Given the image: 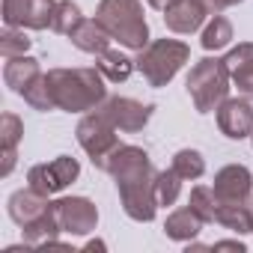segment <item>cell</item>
<instances>
[{"label":"cell","mask_w":253,"mask_h":253,"mask_svg":"<svg viewBox=\"0 0 253 253\" xmlns=\"http://www.w3.org/2000/svg\"><path fill=\"white\" fill-rule=\"evenodd\" d=\"M84 250H104V241H86Z\"/></svg>","instance_id":"obj_32"},{"label":"cell","mask_w":253,"mask_h":253,"mask_svg":"<svg viewBox=\"0 0 253 253\" xmlns=\"http://www.w3.org/2000/svg\"><path fill=\"white\" fill-rule=\"evenodd\" d=\"M188 57H191V48L185 42L158 39V42H149L137 54V69L149 81V86H167L179 75V69L188 63Z\"/></svg>","instance_id":"obj_5"},{"label":"cell","mask_w":253,"mask_h":253,"mask_svg":"<svg viewBox=\"0 0 253 253\" xmlns=\"http://www.w3.org/2000/svg\"><path fill=\"white\" fill-rule=\"evenodd\" d=\"M250 211H253V200H250Z\"/></svg>","instance_id":"obj_33"},{"label":"cell","mask_w":253,"mask_h":253,"mask_svg":"<svg viewBox=\"0 0 253 253\" xmlns=\"http://www.w3.org/2000/svg\"><path fill=\"white\" fill-rule=\"evenodd\" d=\"M203 48L206 51H220V48H226L229 42H232V24L223 18V15H217L214 12V18L209 21V27L203 30Z\"/></svg>","instance_id":"obj_22"},{"label":"cell","mask_w":253,"mask_h":253,"mask_svg":"<svg viewBox=\"0 0 253 253\" xmlns=\"http://www.w3.org/2000/svg\"><path fill=\"white\" fill-rule=\"evenodd\" d=\"M95 18L110 33V39L125 48L143 51L149 45V24L143 18L140 0H101L95 9Z\"/></svg>","instance_id":"obj_3"},{"label":"cell","mask_w":253,"mask_h":253,"mask_svg":"<svg viewBox=\"0 0 253 253\" xmlns=\"http://www.w3.org/2000/svg\"><path fill=\"white\" fill-rule=\"evenodd\" d=\"M101 170L116 179V191H119L125 214L131 220H140V223L155 220V211H158V197H155L158 170L152 167L149 155L140 146H122L119 143L104 158Z\"/></svg>","instance_id":"obj_1"},{"label":"cell","mask_w":253,"mask_h":253,"mask_svg":"<svg viewBox=\"0 0 253 253\" xmlns=\"http://www.w3.org/2000/svg\"><path fill=\"white\" fill-rule=\"evenodd\" d=\"M203 226H206V220H203L191 206H185V209H176V211L167 217L164 232H167V238H173V241H194V238L203 232Z\"/></svg>","instance_id":"obj_19"},{"label":"cell","mask_w":253,"mask_h":253,"mask_svg":"<svg viewBox=\"0 0 253 253\" xmlns=\"http://www.w3.org/2000/svg\"><path fill=\"white\" fill-rule=\"evenodd\" d=\"M78 176H81V164H78L75 158H69V155H60V158H54L51 164H36V167H30V170H27V185H30L33 191L51 197V194L69 188Z\"/></svg>","instance_id":"obj_7"},{"label":"cell","mask_w":253,"mask_h":253,"mask_svg":"<svg viewBox=\"0 0 253 253\" xmlns=\"http://www.w3.org/2000/svg\"><path fill=\"white\" fill-rule=\"evenodd\" d=\"M72 45L78 48V51H86V54H104L107 48H110V33L98 24V18H84L75 30H72Z\"/></svg>","instance_id":"obj_16"},{"label":"cell","mask_w":253,"mask_h":253,"mask_svg":"<svg viewBox=\"0 0 253 253\" xmlns=\"http://www.w3.org/2000/svg\"><path fill=\"white\" fill-rule=\"evenodd\" d=\"M21 137H24V122L15 113L0 116V140H3V152H18Z\"/></svg>","instance_id":"obj_28"},{"label":"cell","mask_w":253,"mask_h":253,"mask_svg":"<svg viewBox=\"0 0 253 253\" xmlns=\"http://www.w3.org/2000/svg\"><path fill=\"white\" fill-rule=\"evenodd\" d=\"M209 15L211 12L203 0H176L170 9H164V24L173 33H194L203 27V21Z\"/></svg>","instance_id":"obj_13"},{"label":"cell","mask_w":253,"mask_h":253,"mask_svg":"<svg viewBox=\"0 0 253 253\" xmlns=\"http://www.w3.org/2000/svg\"><path fill=\"white\" fill-rule=\"evenodd\" d=\"M57 0H3V24L6 27H51V12Z\"/></svg>","instance_id":"obj_10"},{"label":"cell","mask_w":253,"mask_h":253,"mask_svg":"<svg viewBox=\"0 0 253 253\" xmlns=\"http://www.w3.org/2000/svg\"><path fill=\"white\" fill-rule=\"evenodd\" d=\"M229 81L232 78H229L226 63L206 57V60L194 63V69L188 72L185 86H188V95H191L194 107L200 113H211L229 98Z\"/></svg>","instance_id":"obj_4"},{"label":"cell","mask_w":253,"mask_h":253,"mask_svg":"<svg viewBox=\"0 0 253 253\" xmlns=\"http://www.w3.org/2000/svg\"><path fill=\"white\" fill-rule=\"evenodd\" d=\"M146 3L152 6V9H158V12H164V9H170L176 0H146Z\"/></svg>","instance_id":"obj_31"},{"label":"cell","mask_w":253,"mask_h":253,"mask_svg":"<svg viewBox=\"0 0 253 253\" xmlns=\"http://www.w3.org/2000/svg\"><path fill=\"white\" fill-rule=\"evenodd\" d=\"M45 78L60 110L89 113L107 98L104 75L98 69H51Z\"/></svg>","instance_id":"obj_2"},{"label":"cell","mask_w":253,"mask_h":253,"mask_svg":"<svg viewBox=\"0 0 253 253\" xmlns=\"http://www.w3.org/2000/svg\"><path fill=\"white\" fill-rule=\"evenodd\" d=\"M250 140H253V134H250Z\"/></svg>","instance_id":"obj_34"},{"label":"cell","mask_w":253,"mask_h":253,"mask_svg":"<svg viewBox=\"0 0 253 253\" xmlns=\"http://www.w3.org/2000/svg\"><path fill=\"white\" fill-rule=\"evenodd\" d=\"M95 69L104 75V81H110V84H122V81H128L131 72L137 69V60H131V57H125V54L107 48L104 54H98Z\"/></svg>","instance_id":"obj_20"},{"label":"cell","mask_w":253,"mask_h":253,"mask_svg":"<svg viewBox=\"0 0 253 253\" xmlns=\"http://www.w3.org/2000/svg\"><path fill=\"white\" fill-rule=\"evenodd\" d=\"M51 206H54V203H51L45 194H39V191H33V188L27 185V188L15 191V194L9 197V217H12L18 226H27V223H33V220H39Z\"/></svg>","instance_id":"obj_14"},{"label":"cell","mask_w":253,"mask_h":253,"mask_svg":"<svg viewBox=\"0 0 253 253\" xmlns=\"http://www.w3.org/2000/svg\"><path fill=\"white\" fill-rule=\"evenodd\" d=\"M78 143H81V149L92 158V164L101 170V164H104V158L119 146V137H116V125L107 119V113L101 110V107H95V110H89L81 122H78Z\"/></svg>","instance_id":"obj_6"},{"label":"cell","mask_w":253,"mask_h":253,"mask_svg":"<svg viewBox=\"0 0 253 253\" xmlns=\"http://www.w3.org/2000/svg\"><path fill=\"white\" fill-rule=\"evenodd\" d=\"M188 206L206 220V223H214V206H217V197H214V188H206V185H197L188 197Z\"/></svg>","instance_id":"obj_27"},{"label":"cell","mask_w":253,"mask_h":253,"mask_svg":"<svg viewBox=\"0 0 253 253\" xmlns=\"http://www.w3.org/2000/svg\"><path fill=\"white\" fill-rule=\"evenodd\" d=\"M98 107L107 113V119L116 125L119 131H128V134L143 131L146 122L152 119V110H155L152 104H143V101L128 98V95H110V98H104Z\"/></svg>","instance_id":"obj_8"},{"label":"cell","mask_w":253,"mask_h":253,"mask_svg":"<svg viewBox=\"0 0 253 253\" xmlns=\"http://www.w3.org/2000/svg\"><path fill=\"white\" fill-rule=\"evenodd\" d=\"M211 250H238V253H244L247 247H244V241L229 238V241H214V244H211Z\"/></svg>","instance_id":"obj_29"},{"label":"cell","mask_w":253,"mask_h":253,"mask_svg":"<svg viewBox=\"0 0 253 253\" xmlns=\"http://www.w3.org/2000/svg\"><path fill=\"white\" fill-rule=\"evenodd\" d=\"M217 197V194H214ZM214 223L244 235V232H253V211H250V203H226V200H217L214 206Z\"/></svg>","instance_id":"obj_17"},{"label":"cell","mask_w":253,"mask_h":253,"mask_svg":"<svg viewBox=\"0 0 253 253\" xmlns=\"http://www.w3.org/2000/svg\"><path fill=\"white\" fill-rule=\"evenodd\" d=\"M182 176L170 167V170H161L158 173V179H155V197H158V206H173L176 200H179V191H182Z\"/></svg>","instance_id":"obj_23"},{"label":"cell","mask_w":253,"mask_h":253,"mask_svg":"<svg viewBox=\"0 0 253 253\" xmlns=\"http://www.w3.org/2000/svg\"><path fill=\"white\" fill-rule=\"evenodd\" d=\"M84 21L81 15V6L72 3V0H60L54 3V12H51V30L54 33H63V36H72V30Z\"/></svg>","instance_id":"obj_21"},{"label":"cell","mask_w":253,"mask_h":253,"mask_svg":"<svg viewBox=\"0 0 253 253\" xmlns=\"http://www.w3.org/2000/svg\"><path fill=\"white\" fill-rule=\"evenodd\" d=\"M214 194L226 203H250L253 200V173L244 164H226L214 173Z\"/></svg>","instance_id":"obj_12"},{"label":"cell","mask_w":253,"mask_h":253,"mask_svg":"<svg viewBox=\"0 0 253 253\" xmlns=\"http://www.w3.org/2000/svg\"><path fill=\"white\" fill-rule=\"evenodd\" d=\"M42 75V69H39V60H33V57H12V60H6V66H3V81H6V86L12 89V92H24L36 78Z\"/></svg>","instance_id":"obj_18"},{"label":"cell","mask_w":253,"mask_h":253,"mask_svg":"<svg viewBox=\"0 0 253 253\" xmlns=\"http://www.w3.org/2000/svg\"><path fill=\"white\" fill-rule=\"evenodd\" d=\"M203 3L209 6V12H220V9H226V6H235V3H241V0H203Z\"/></svg>","instance_id":"obj_30"},{"label":"cell","mask_w":253,"mask_h":253,"mask_svg":"<svg viewBox=\"0 0 253 253\" xmlns=\"http://www.w3.org/2000/svg\"><path fill=\"white\" fill-rule=\"evenodd\" d=\"M217 128L229 140H244L253 134V104L250 98H226L217 107Z\"/></svg>","instance_id":"obj_11"},{"label":"cell","mask_w":253,"mask_h":253,"mask_svg":"<svg viewBox=\"0 0 253 253\" xmlns=\"http://www.w3.org/2000/svg\"><path fill=\"white\" fill-rule=\"evenodd\" d=\"M54 206H57L60 229L69 232V235H89L98 223V209L86 197H63Z\"/></svg>","instance_id":"obj_9"},{"label":"cell","mask_w":253,"mask_h":253,"mask_svg":"<svg viewBox=\"0 0 253 253\" xmlns=\"http://www.w3.org/2000/svg\"><path fill=\"white\" fill-rule=\"evenodd\" d=\"M21 95H24V101H27L33 110H54V107H57V104H54V95H51V86H48V78H45V75H39V78H36V81H33V84H30V86H27Z\"/></svg>","instance_id":"obj_26"},{"label":"cell","mask_w":253,"mask_h":253,"mask_svg":"<svg viewBox=\"0 0 253 253\" xmlns=\"http://www.w3.org/2000/svg\"><path fill=\"white\" fill-rule=\"evenodd\" d=\"M30 51V36L24 33V27H6L0 33V54L6 60L12 57H24Z\"/></svg>","instance_id":"obj_25"},{"label":"cell","mask_w":253,"mask_h":253,"mask_svg":"<svg viewBox=\"0 0 253 253\" xmlns=\"http://www.w3.org/2000/svg\"><path fill=\"white\" fill-rule=\"evenodd\" d=\"M173 170L188 182V179H200L203 173H206V161H203V155L197 152V149H179L176 155H173Z\"/></svg>","instance_id":"obj_24"},{"label":"cell","mask_w":253,"mask_h":253,"mask_svg":"<svg viewBox=\"0 0 253 253\" xmlns=\"http://www.w3.org/2000/svg\"><path fill=\"white\" fill-rule=\"evenodd\" d=\"M232 84L238 86V92L244 98H253V42H241L238 48H232L223 57Z\"/></svg>","instance_id":"obj_15"}]
</instances>
